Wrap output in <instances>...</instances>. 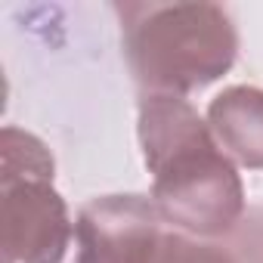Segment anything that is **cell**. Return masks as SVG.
Instances as JSON below:
<instances>
[{
  "label": "cell",
  "mask_w": 263,
  "mask_h": 263,
  "mask_svg": "<svg viewBox=\"0 0 263 263\" xmlns=\"http://www.w3.org/2000/svg\"><path fill=\"white\" fill-rule=\"evenodd\" d=\"M50 263H84V254H81V245H78V235H74V241H71V248L62 254V257H56V260H50Z\"/></svg>",
  "instance_id": "obj_8"
},
{
  "label": "cell",
  "mask_w": 263,
  "mask_h": 263,
  "mask_svg": "<svg viewBox=\"0 0 263 263\" xmlns=\"http://www.w3.org/2000/svg\"><path fill=\"white\" fill-rule=\"evenodd\" d=\"M208 124L220 149L248 171H263V90L229 87L208 105Z\"/></svg>",
  "instance_id": "obj_5"
},
{
  "label": "cell",
  "mask_w": 263,
  "mask_h": 263,
  "mask_svg": "<svg viewBox=\"0 0 263 263\" xmlns=\"http://www.w3.org/2000/svg\"><path fill=\"white\" fill-rule=\"evenodd\" d=\"M124 59L143 93L186 96L220 81L238 56V31L220 4H124Z\"/></svg>",
  "instance_id": "obj_2"
},
{
  "label": "cell",
  "mask_w": 263,
  "mask_h": 263,
  "mask_svg": "<svg viewBox=\"0 0 263 263\" xmlns=\"http://www.w3.org/2000/svg\"><path fill=\"white\" fill-rule=\"evenodd\" d=\"M4 263H50L74 241L65 198L53 189L56 161L28 130L4 127Z\"/></svg>",
  "instance_id": "obj_3"
},
{
  "label": "cell",
  "mask_w": 263,
  "mask_h": 263,
  "mask_svg": "<svg viewBox=\"0 0 263 263\" xmlns=\"http://www.w3.org/2000/svg\"><path fill=\"white\" fill-rule=\"evenodd\" d=\"M140 146L152 174V201L167 226L195 238H226L248 211L235 161L186 96L143 93Z\"/></svg>",
  "instance_id": "obj_1"
},
{
  "label": "cell",
  "mask_w": 263,
  "mask_h": 263,
  "mask_svg": "<svg viewBox=\"0 0 263 263\" xmlns=\"http://www.w3.org/2000/svg\"><path fill=\"white\" fill-rule=\"evenodd\" d=\"M149 263H238L223 238H195L174 226H167L149 257Z\"/></svg>",
  "instance_id": "obj_6"
},
{
  "label": "cell",
  "mask_w": 263,
  "mask_h": 263,
  "mask_svg": "<svg viewBox=\"0 0 263 263\" xmlns=\"http://www.w3.org/2000/svg\"><path fill=\"white\" fill-rule=\"evenodd\" d=\"M223 245L238 263H263V208H248Z\"/></svg>",
  "instance_id": "obj_7"
},
{
  "label": "cell",
  "mask_w": 263,
  "mask_h": 263,
  "mask_svg": "<svg viewBox=\"0 0 263 263\" xmlns=\"http://www.w3.org/2000/svg\"><path fill=\"white\" fill-rule=\"evenodd\" d=\"M167 229L149 195H102L81 208L74 235L84 263H149Z\"/></svg>",
  "instance_id": "obj_4"
}]
</instances>
